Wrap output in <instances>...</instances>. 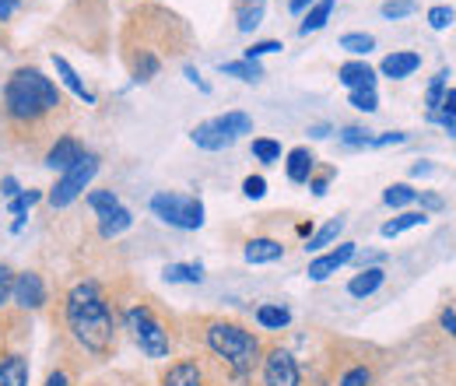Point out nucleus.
Listing matches in <instances>:
<instances>
[{
	"label": "nucleus",
	"instance_id": "obj_1",
	"mask_svg": "<svg viewBox=\"0 0 456 386\" xmlns=\"http://www.w3.org/2000/svg\"><path fill=\"white\" fill-rule=\"evenodd\" d=\"M63 320H67V331L70 337L95 358H110L116 351V316L110 309V299L102 295L99 281H77L70 292H67V302H63Z\"/></svg>",
	"mask_w": 456,
	"mask_h": 386
},
{
	"label": "nucleus",
	"instance_id": "obj_35",
	"mask_svg": "<svg viewBox=\"0 0 456 386\" xmlns=\"http://www.w3.org/2000/svg\"><path fill=\"white\" fill-rule=\"evenodd\" d=\"M418 11V0H387L383 7H379V14L387 18V21H400V18H411Z\"/></svg>",
	"mask_w": 456,
	"mask_h": 386
},
{
	"label": "nucleus",
	"instance_id": "obj_18",
	"mask_svg": "<svg viewBox=\"0 0 456 386\" xmlns=\"http://www.w3.org/2000/svg\"><path fill=\"white\" fill-rule=\"evenodd\" d=\"M264 14H267V0H235V29L239 32L260 29Z\"/></svg>",
	"mask_w": 456,
	"mask_h": 386
},
{
	"label": "nucleus",
	"instance_id": "obj_4",
	"mask_svg": "<svg viewBox=\"0 0 456 386\" xmlns=\"http://www.w3.org/2000/svg\"><path fill=\"white\" fill-rule=\"evenodd\" d=\"M123 331L134 337V344H137L148 358H169V351H172L169 331L159 324V316H155L144 302H137V306H130V309L123 313Z\"/></svg>",
	"mask_w": 456,
	"mask_h": 386
},
{
	"label": "nucleus",
	"instance_id": "obj_32",
	"mask_svg": "<svg viewBox=\"0 0 456 386\" xmlns=\"http://www.w3.org/2000/svg\"><path fill=\"white\" fill-rule=\"evenodd\" d=\"M253 159L264 162V166L281 162V141H274V137H253Z\"/></svg>",
	"mask_w": 456,
	"mask_h": 386
},
{
	"label": "nucleus",
	"instance_id": "obj_22",
	"mask_svg": "<svg viewBox=\"0 0 456 386\" xmlns=\"http://www.w3.org/2000/svg\"><path fill=\"white\" fill-rule=\"evenodd\" d=\"M428 225V215L425 211H400L397 218L383 221V228H379V235L383 239H397L403 232H411V228H425Z\"/></svg>",
	"mask_w": 456,
	"mask_h": 386
},
{
	"label": "nucleus",
	"instance_id": "obj_7",
	"mask_svg": "<svg viewBox=\"0 0 456 386\" xmlns=\"http://www.w3.org/2000/svg\"><path fill=\"white\" fill-rule=\"evenodd\" d=\"M260 373H264V386H302V373H298V362L288 348H271L264 358H260Z\"/></svg>",
	"mask_w": 456,
	"mask_h": 386
},
{
	"label": "nucleus",
	"instance_id": "obj_3",
	"mask_svg": "<svg viewBox=\"0 0 456 386\" xmlns=\"http://www.w3.org/2000/svg\"><path fill=\"white\" fill-rule=\"evenodd\" d=\"M204 341H208L211 355H218V358L225 362L239 380H246V376L260 365V358H264L256 333H249L246 327H239V324H228V320H215V324H208Z\"/></svg>",
	"mask_w": 456,
	"mask_h": 386
},
{
	"label": "nucleus",
	"instance_id": "obj_29",
	"mask_svg": "<svg viewBox=\"0 0 456 386\" xmlns=\"http://www.w3.org/2000/svg\"><path fill=\"white\" fill-rule=\"evenodd\" d=\"M414 201H418V190H414L411 183H390V186L383 190V204H387V208L403 211V208H411Z\"/></svg>",
	"mask_w": 456,
	"mask_h": 386
},
{
	"label": "nucleus",
	"instance_id": "obj_5",
	"mask_svg": "<svg viewBox=\"0 0 456 386\" xmlns=\"http://www.w3.org/2000/svg\"><path fill=\"white\" fill-rule=\"evenodd\" d=\"M151 215L172 228L197 232L204 225V201L193 193H179V190H159L151 197Z\"/></svg>",
	"mask_w": 456,
	"mask_h": 386
},
{
	"label": "nucleus",
	"instance_id": "obj_44",
	"mask_svg": "<svg viewBox=\"0 0 456 386\" xmlns=\"http://www.w3.org/2000/svg\"><path fill=\"white\" fill-rule=\"evenodd\" d=\"M11 284H14V271L7 264H0V306L11 299Z\"/></svg>",
	"mask_w": 456,
	"mask_h": 386
},
{
	"label": "nucleus",
	"instance_id": "obj_46",
	"mask_svg": "<svg viewBox=\"0 0 456 386\" xmlns=\"http://www.w3.org/2000/svg\"><path fill=\"white\" fill-rule=\"evenodd\" d=\"M439 327L450 333V337H456V309L453 306H446V309L439 313Z\"/></svg>",
	"mask_w": 456,
	"mask_h": 386
},
{
	"label": "nucleus",
	"instance_id": "obj_25",
	"mask_svg": "<svg viewBox=\"0 0 456 386\" xmlns=\"http://www.w3.org/2000/svg\"><path fill=\"white\" fill-rule=\"evenodd\" d=\"M218 70L228 74V78H239V81H246V85H256V81H264V67H260V60H225V63H218Z\"/></svg>",
	"mask_w": 456,
	"mask_h": 386
},
{
	"label": "nucleus",
	"instance_id": "obj_49",
	"mask_svg": "<svg viewBox=\"0 0 456 386\" xmlns=\"http://www.w3.org/2000/svg\"><path fill=\"white\" fill-rule=\"evenodd\" d=\"M305 134H309V137H313V141H323V137H330V134H334V130H330V123H313V127H309V130H305Z\"/></svg>",
	"mask_w": 456,
	"mask_h": 386
},
{
	"label": "nucleus",
	"instance_id": "obj_26",
	"mask_svg": "<svg viewBox=\"0 0 456 386\" xmlns=\"http://www.w3.org/2000/svg\"><path fill=\"white\" fill-rule=\"evenodd\" d=\"M130 225H134V215L119 204V208H113V211L99 215V235H102V239H116V235H123Z\"/></svg>",
	"mask_w": 456,
	"mask_h": 386
},
{
	"label": "nucleus",
	"instance_id": "obj_24",
	"mask_svg": "<svg viewBox=\"0 0 456 386\" xmlns=\"http://www.w3.org/2000/svg\"><path fill=\"white\" fill-rule=\"evenodd\" d=\"M256 324L264 331H285L291 327V309L281 302H264V306H256Z\"/></svg>",
	"mask_w": 456,
	"mask_h": 386
},
{
	"label": "nucleus",
	"instance_id": "obj_6",
	"mask_svg": "<svg viewBox=\"0 0 456 386\" xmlns=\"http://www.w3.org/2000/svg\"><path fill=\"white\" fill-rule=\"evenodd\" d=\"M95 176H99V155H95V152H85V159H81L77 166H70L67 172H60V179L50 186V193H46L50 208H53V211H60V208L74 204V201L85 193V186H88Z\"/></svg>",
	"mask_w": 456,
	"mask_h": 386
},
{
	"label": "nucleus",
	"instance_id": "obj_52",
	"mask_svg": "<svg viewBox=\"0 0 456 386\" xmlns=\"http://www.w3.org/2000/svg\"><path fill=\"white\" fill-rule=\"evenodd\" d=\"M432 162H414V166H411V176H414V179H421V176H432Z\"/></svg>",
	"mask_w": 456,
	"mask_h": 386
},
{
	"label": "nucleus",
	"instance_id": "obj_12",
	"mask_svg": "<svg viewBox=\"0 0 456 386\" xmlns=\"http://www.w3.org/2000/svg\"><path fill=\"white\" fill-rule=\"evenodd\" d=\"M418 67H421V53H414V50H394V53L383 56L379 74L390 78V81H403V78H411Z\"/></svg>",
	"mask_w": 456,
	"mask_h": 386
},
{
	"label": "nucleus",
	"instance_id": "obj_36",
	"mask_svg": "<svg viewBox=\"0 0 456 386\" xmlns=\"http://www.w3.org/2000/svg\"><path fill=\"white\" fill-rule=\"evenodd\" d=\"M453 21H456V11L450 7V4H436V7H428V29L446 32Z\"/></svg>",
	"mask_w": 456,
	"mask_h": 386
},
{
	"label": "nucleus",
	"instance_id": "obj_42",
	"mask_svg": "<svg viewBox=\"0 0 456 386\" xmlns=\"http://www.w3.org/2000/svg\"><path fill=\"white\" fill-rule=\"evenodd\" d=\"M407 141V134L403 130H390V134H379V137H372V148H397Z\"/></svg>",
	"mask_w": 456,
	"mask_h": 386
},
{
	"label": "nucleus",
	"instance_id": "obj_21",
	"mask_svg": "<svg viewBox=\"0 0 456 386\" xmlns=\"http://www.w3.org/2000/svg\"><path fill=\"white\" fill-rule=\"evenodd\" d=\"M334 7H338V0H316L305 14H302V25H298V36H313V32H320L327 21H330V14H334Z\"/></svg>",
	"mask_w": 456,
	"mask_h": 386
},
{
	"label": "nucleus",
	"instance_id": "obj_39",
	"mask_svg": "<svg viewBox=\"0 0 456 386\" xmlns=\"http://www.w3.org/2000/svg\"><path fill=\"white\" fill-rule=\"evenodd\" d=\"M338 386H372V373H369V365H354V369H347Z\"/></svg>",
	"mask_w": 456,
	"mask_h": 386
},
{
	"label": "nucleus",
	"instance_id": "obj_53",
	"mask_svg": "<svg viewBox=\"0 0 456 386\" xmlns=\"http://www.w3.org/2000/svg\"><path fill=\"white\" fill-rule=\"evenodd\" d=\"M46 386H70V380H67V373H63V369H57V373H50V376H46Z\"/></svg>",
	"mask_w": 456,
	"mask_h": 386
},
{
	"label": "nucleus",
	"instance_id": "obj_50",
	"mask_svg": "<svg viewBox=\"0 0 456 386\" xmlns=\"http://www.w3.org/2000/svg\"><path fill=\"white\" fill-rule=\"evenodd\" d=\"M18 4H21V0H0V21H7V18H14V11H18Z\"/></svg>",
	"mask_w": 456,
	"mask_h": 386
},
{
	"label": "nucleus",
	"instance_id": "obj_40",
	"mask_svg": "<svg viewBox=\"0 0 456 386\" xmlns=\"http://www.w3.org/2000/svg\"><path fill=\"white\" fill-rule=\"evenodd\" d=\"M242 193H246L249 201H260V197L267 193V179H264V176H246V179H242Z\"/></svg>",
	"mask_w": 456,
	"mask_h": 386
},
{
	"label": "nucleus",
	"instance_id": "obj_47",
	"mask_svg": "<svg viewBox=\"0 0 456 386\" xmlns=\"http://www.w3.org/2000/svg\"><path fill=\"white\" fill-rule=\"evenodd\" d=\"M436 116H446V119H456V88L446 92V99H443V110L436 112ZM432 119V116H428Z\"/></svg>",
	"mask_w": 456,
	"mask_h": 386
},
{
	"label": "nucleus",
	"instance_id": "obj_30",
	"mask_svg": "<svg viewBox=\"0 0 456 386\" xmlns=\"http://www.w3.org/2000/svg\"><path fill=\"white\" fill-rule=\"evenodd\" d=\"M344 232V218H330L320 232H313L309 239H305V250L309 253H316V250H323V246H330V242H338V235Z\"/></svg>",
	"mask_w": 456,
	"mask_h": 386
},
{
	"label": "nucleus",
	"instance_id": "obj_34",
	"mask_svg": "<svg viewBox=\"0 0 456 386\" xmlns=\"http://www.w3.org/2000/svg\"><path fill=\"white\" fill-rule=\"evenodd\" d=\"M347 103L358 112H376L379 110V92L376 88H354V92H347Z\"/></svg>",
	"mask_w": 456,
	"mask_h": 386
},
{
	"label": "nucleus",
	"instance_id": "obj_27",
	"mask_svg": "<svg viewBox=\"0 0 456 386\" xmlns=\"http://www.w3.org/2000/svg\"><path fill=\"white\" fill-rule=\"evenodd\" d=\"M162 277L169 284H200L204 281V264H166Z\"/></svg>",
	"mask_w": 456,
	"mask_h": 386
},
{
	"label": "nucleus",
	"instance_id": "obj_14",
	"mask_svg": "<svg viewBox=\"0 0 456 386\" xmlns=\"http://www.w3.org/2000/svg\"><path fill=\"white\" fill-rule=\"evenodd\" d=\"M285 172L291 183H309L313 179V172H316V155L305 148V144H298V148H291L288 152V162H285Z\"/></svg>",
	"mask_w": 456,
	"mask_h": 386
},
{
	"label": "nucleus",
	"instance_id": "obj_20",
	"mask_svg": "<svg viewBox=\"0 0 456 386\" xmlns=\"http://www.w3.org/2000/svg\"><path fill=\"white\" fill-rule=\"evenodd\" d=\"M446 92H450V67H439V70L432 74L428 88H425V119H428V116H436V112L443 110V99H446Z\"/></svg>",
	"mask_w": 456,
	"mask_h": 386
},
{
	"label": "nucleus",
	"instance_id": "obj_43",
	"mask_svg": "<svg viewBox=\"0 0 456 386\" xmlns=\"http://www.w3.org/2000/svg\"><path fill=\"white\" fill-rule=\"evenodd\" d=\"M330 179H334V168H327L323 176H316V172H313V179H309V186H313V193H316V197H323V193L330 190Z\"/></svg>",
	"mask_w": 456,
	"mask_h": 386
},
{
	"label": "nucleus",
	"instance_id": "obj_13",
	"mask_svg": "<svg viewBox=\"0 0 456 386\" xmlns=\"http://www.w3.org/2000/svg\"><path fill=\"white\" fill-rule=\"evenodd\" d=\"M338 81H341L347 92H354V88H376V70L365 60H347V63L338 67Z\"/></svg>",
	"mask_w": 456,
	"mask_h": 386
},
{
	"label": "nucleus",
	"instance_id": "obj_17",
	"mask_svg": "<svg viewBox=\"0 0 456 386\" xmlns=\"http://www.w3.org/2000/svg\"><path fill=\"white\" fill-rule=\"evenodd\" d=\"M242 257H246V264H278L285 257V246L278 239H249Z\"/></svg>",
	"mask_w": 456,
	"mask_h": 386
},
{
	"label": "nucleus",
	"instance_id": "obj_33",
	"mask_svg": "<svg viewBox=\"0 0 456 386\" xmlns=\"http://www.w3.org/2000/svg\"><path fill=\"white\" fill-rule=\"evenodd\" d=\"M39 201H43V190H21L14 201H7V211H11L14 218H21V215H28Z\"/></svg>",
	"mask_w": 456,
	"mask_h": 386
},
{
	"label": "nucleus",
	"instance_id": "obj_23",
	"mask_svg": "<svg viewBox=\"0 0 456 386\" xmlns=\"http://www.w3.org/2000/svg\"><path fill=\"white\" fill-rule=\"evenodd\" d=\"M162 386H204V373L197 362H175L166 369Z\"/></svg>",
	"mask_w": 456,
	"mask_h": 386
},
{
	"label": "nucleus",
	"instance_id": "obj_45",
	"mask_svg": "<svg viewBox=\"0 0 456 386\" xmlns=\"http://www.w3.org/2000/svg\"><path fill=\"white\" fill-rule=\"evenodd\" d=\"M183 74H186V81H190V85H197V88H200V92H204V95H208V92H211V85H208V81H204V78H200V70H197V67H193V63H183Z\"/></svg>",
	"mask_w": 456,
	"mask_h": 386
},
{
	"label": "nucleus",
	"instance_id": "obj_51",
	"mask_svg": "<svg viewBox=\"0 0 456 386\" xmlns=\"http://www.w3.org/2000/svg\"><path fill=\"white\" fill-rule=\"evenodd\" d=\"M313 4H316V0H288V11H291V14H305Z\"/></svg>",
	"mask_w": 456,
	"mask_h": 386
},
{
	"label": "nucleus",
	"instance_id": "obj_28",
	"mask_svg": "<svg viewBox=\"0 0 456 386\" xmlns=\"http://www.w3.org/2000/svg\"><path fill=\"white\" fill-rule=\"evenodd\" d=\"M338 46L351 56H369L376 50V36L372 32H344L341 39H338Z\"/></svg>",
	"mask_w": 456,
	"mask_h": 386
},
{
	"label": "nucleus",
	"instance_id": "obj_48",
	"mask_svg": "<svg viewBox=\"0 0 456 386\" xmlns=\"http://www.w3.org/2000/svg\"><path fill=\"white\" fill-rule=\"evenodd\" d=\"M0 193H4L7 201H14V197L21 193V186H18V179H14V176H4V179H0Z\"/></svg>",
	"mask_w": 456,
	"mask_h": 386
},
{
	"label": "nucleus",
	"instance_id": "obj_19",
	"mask_svg": "<svg viewBox=\"0 0 456 386\" xmlns=\"http://www.w3.org/2000/svg\"><path fill=\"white\" fill-rule=\"evenodd\" d=\"M0 386H28V358L11 351L0 355Z\"/></svg>",
	"mask_w": 456,
	"mask_h": 386
},
{
	"label": "nucleus",
	"instance_id": "obj_9",
	"mask_svg": "<svg viewBox=\"0 0 456 386\" xmlns=\"http://www.w3.org/2000/svg\"><path fill=\"white\" fill-rule=\"evenodd\" d=\"M11 299L21 306V309H39L46 302V284L36 271H21L14 275V284H11Z\"/></svg>",
	"mask_w": 456,
	"mask_h": 386
},
{
	"label": "nucleus",
	"instance_id": "obj_31",
	"mask_svg": "<svg viewBox=\"0 0 456 386\" xmlns=\"http://www.w3.org/2000/svg\"><path fill=\"white\" fill-rule=\"evenodd\" d=\"M338 141H341L344 148H351V152H362V148H372V130H369V127L351 123V127H341Z\"/></svg>",
	"mask_w": 456,
	"mask_h": 386
},
{
	"label": "nucleus",
	"instance_id": "obj_16",
	"mask_svg": "<svg viewBox=\"0 0 456 386\" xmlns=\"http://www.w3.org/2000/svg\"><path fill=\"white\" fill-rule=\"evenodd\" d=\"M53 67H57L60 81H63V85H67V88L74 92V99H81L85 106H95V92H92V88H88V85L81 81V74H77V70H74V67L67 63V56H57V53H53Z\"/></svg>",
	"mask_w": 456,
	"mask_h": 386
},
{
	"label": "nucleus",
	"instance_id": "obj_37",
	"mask_svg": "<svg viewBox=\"0 0 456 386\" xmlns=\"http://www.w3.org/2000/svg\"><path fill=\"white\" fill-rule=\"evenodd\" d=\"M85 201H88V208H92L95 215H106V211L119 208V197H116L113 190H92Z\"/></svg>",
	"mask_w": 456,
	"mask_h": 386
},
{
	"label": "nucleus",
	"instance_id": "obj_54",
	"mask_svg": "<svg viewBox=\"0 0 456 386\" xmlns=\"http://www.w3.org/2000/svg\"><path fill=\"white\" fill-rule=\"evenodd\" d=\"M298 235H313V221H302L298 225Z\"/></svg>",
	"mask_w": 456,
	"mask_h": 386
},
{
	"label": "nucleus",
	"instance_id": "obj_2",
	"mask_svg": "<svg viewBox=\"0 0 456 386\" xmlns=\"http://www.w3.org/2000/svg\"><path fill=\"white\" fill-rule=\"evenodd\" d=\"M60 106H63L60 88L39 67H18V70H11L7 85H4V116L14 127H39Z\"/></svg>",
	"mask_w": 456,
	"mask_h": 386
},
{
	"label": "nucleus",
	"instance_id": "obj_10",
	"mask_svg": "<svg viewBox=\"0 0 456 386\" xmlns=\"http://www.w3.org/2000/svg\"><path fill=\"white\" fill-rule=\"evenodd\" d=\"M190 141H193L197 148H204V152H225V148L235 144V137L222 127V119H218V116H211V119L197 123V127L190 130Z\"/></svg>",
	"mask_w": 456,
	"mask_h": 386
},
{
	"label": "nucleus",
	"instance_id": "obj_11",
	"mask_svg": "<svg viewBox=\"0 0 456 386\" xmlns=\"http://www.w3.org/2000/svg\"><path fill=\"white\" fill-rule=\"evenodd\" d=\"M81 159H85V144H81L77 137L63 134V137H57V141L50 144V152H46V162H43V166L53 168V172H67L70 166H77Z\"/></svg>",
	"mask_w": 456,
	"mask_h": 386
},
{
	"label": "nucleus",
	"instance_id": "obj_15",
	"mask_svg": "<svg viewBox=\"0 0 456 386\" xmlns=\"http://www.w3.org/2000/svg\"><path fill=\"white\" fill-rule=\"evenodd\" d=\"M383 281H387L383 267H362L358 275L347 281V295L351 299H369V295H376L383 288Z\"/></svg>",
	"mask_w": 456,
	"mask_h": 386
},
{
	"label": "nucleus",
	"instance_id": "obj_38",
	"mask_svg": "<svg viewBox=\"0 0 456 386\" xmlns=\"http://www.w3.org/2000/svg\"><path fill=\"white\" fill-rule=\"evenodd\" d=\"M285 46H281V39H260V43H253V46H246V60H264V56L271 53H281Z\"/></svg>",
	"mask_w": 456,
	"mask_h": 386
},
{
	"label": "nucleus",
	"instance_id": "obj_41",
	"mask_svg": "<svg viewBox=\"0 0 456 386\" xmlns=\"http://www.w3.org/2000/svg\"><path fill=\"white\" fill-rule=\"evenodd\" d=\"M418 201H421V211L428 215V211H443L446 208V201L439 197V193H428V190H418Z\"/></svg>",
	"mask_w": 456,
	"mask_h": 386
},
{
	"label": "nucleus",
	"instance_id": "obj_8",
	"mask_svg": "<svg viewBox=\"0 0 456 386\" xmlns=\"http://www.w3.org/2000/svg\"><path fill=\"white\" fill-rule=\"evenodd\" d=\"M354 253H358V242H341L338 250H327L323 257H316V260H309V281H327L330 275H338L344 264H351L354 260Z\"/></svg>",
	"mask_w": 456,
	"mask_h": 386
}]
</instances>
